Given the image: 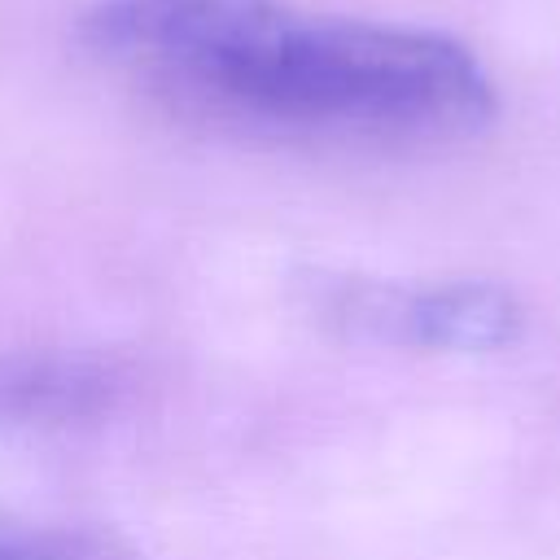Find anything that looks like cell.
Instances as JSON below:
<instances>
[{
    "label": "cell",
    "mask_w": 560,
    "mask_h": 560,
    "mask_svg": "<svg viewBox=\"0 0 560 560\" xmlns=\"http://www.w3.org/2000/svg\"><path fill=\"white\" fill-rule=\"evenodd\" d=\"M136 394V368L105 350H0V438L74 433L118 416Z\"/></svg>",
    "instance_id": "obj_3"
},
{
    "label": "cell",
    "mask_w": 560,
    "mask_h": 560,
    "mask_svg": "<svg viewBox=\"0 0 560 560\" xmlns=\"http://www.w3.org/2000/svg\"><path fill=\"white\" fill-rule=\"evenodd\" d=\"M0 560H144L118 529L96 521L0 512Z\"/></svg>",
    "instance_id": "obj_4"
},
{
    "label": "cell",
    "mask_w": 560,
    "mask_h": 560,
    "mask_svg": "<svg viewBox=\"0 0 560 560\" xmlns=\"http://www.w3.org/2000/svg\"><path fill=\"white\" fill-rule=\"evenodd\" d=\"M88 52L188 122L337 149H429L494 114L481 61L438 31L284 0H105Z\"/></svg>",
    "instance_id": "obj_1"
},
{
    "label": "cell",
    "mask_w": 560,
    "mask_h": 560,
    "mask_svg": "<svg viewBox=\"0 0 560 560\" xmlns=\"http://www.w3.org/2000/svg\"><path fill=\"white\" fill-rule=\"evenodd\" d=\"M311 311L346 337L429 354H494L516 346L525 328L521 302L494 280L394 284L337 276L311 289Z\"/></svg>",
    "instance_id": "obj_2"
}]
</instances>
